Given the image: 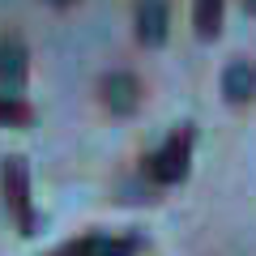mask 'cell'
Listing matches in <instances>:
<instances>
[{
  "label": "cell",
  "instance_id": "obj_1",
  "mask_svg": "<svg viewBox=\"0 0 256 256\" xmlns=\"http://www.w3.org/2000/svg\"><path fill=\"white\" fill-rule=\"evenodd\" d=\"M0 192H4V210H9L18 235H34L38 230V210H34V196H30L26 158H4L0 162Z\"/></svg>",
  "mask_w": 256,
  "mask_h": 256
},
{
  "label": "cell",
  "instance_id": "obj_2",
  "mask_svg": "<svg viewBox=\"0 0 256 256\" xmlns=\"http://www.w3.org/2000/svg\"><path fill=\"white\" fill-rule=\"evenodd\" d=\"M192 146H196V132H192V124H180L171 137H166L162 146H158L154 154L146 158V180L158 184V188H171V184H180L184 175H188V166H192Z\"/></svg>",
  "mask_w": 256,
  "mask_h": 256
},
{
  "label": "cell",
  "instance_id": "obj_3",
  "mask_svg": "<svg viewBox=\"0 0 256 256\" xmlns=\"http://www.w3.org/2000/svg\"><path fill=\"white\" fill-rule=\"evenodd\" d=\"M141 235H82L52 256H137Z\"/></svg>",
  "mask_w": 256,
  "mask_h": 256
},
{
  "label": "cell",
  "instance_id": "obj_4",
  "mask_svg": "<svg viewBox=\"0 0 256 256\" xmlns=\"http://www.w3.org/2000/svg\"><path fill=\"white\" fill-rule=\"evenodd\" d=\"M26 73H30V52L18 34H4L0 38V90L4 94H18L26 86Z\"/></svg>",
  "mask_w": 256,
  "mask_h": 256
},
{
  "label": "cell",
  "instance_id": "obj_5",
  "mask_svg": "<svg viewBox=\"0 0 256 256\" xmlns=\"http://www.w3.org/2000/svg\"><path fill=\"white\" fill-rule=\"evenodd\" d=\"M98 94H102L111 116H132L141 107V82L132 73H107L102 86H98Z\"/></svg>",
  "mask_w": 256,
  "mask_h": 256
},
{
  "label": "cell",
  "instance_id": "obj_6",
  "mask_svg": "<svg viewBox=\"0 0 256 256\" xmlns=\"http://www.w3.org/2000/svg\"><path fill=\"white\" fill-rule=\"evenodd\" d=\"M171 34V4L166 0H137V38L146 47H162Z\"/></svg>",
  "mask_w": 256,
  "mask_h": 256
},
{
  "label": "cell",
  "instance_id": "obj_7",
  "mask_svg": "<svg viewBox=\"0 0 256 256\" xmlns=\"http://www.w3.org/2000/svg\"><path fill=\"white\" fill-rule=\"evenodd\" d=\"M222 94H226V102H235V107L252 102L256 98V68L248 60H230L226 73H222Z\"/></svg>",
  "mask_w": 256,
  "mask_h": 256
},
{
  "label": "cell",
  "instance_id": "obj_8",
  "mask_svg": "<svg viewBox=\"0 0 256 256\" xmlns=\"http://www.w3.org/2000/svg\"><path fill=\"white\" fill-rule=\"evenodd\" d=\"M222 4L226 0H192V26L201 38H218L222 30Z\"/></svg>",
  "mask_w": 256,
  "mask_h": 256
},
{
  "label": "cell",
  "instance_id": "obj_9",
  "mask_svg": "<svg viewBox=\"0 0 256 256\" xmlns=\"http://www.w3.org/2000/svg\"><path fill=\"white\" fill-rule=\"evenodd\" d=\"M34 124V107L22 94H0V128H26Z\"/></svg>",
  "mask_w": 256,
  "mask_h": 256
},
{
  "label": "cell",
  "instance_id": "obj_10",
  "mask_svg": "<svg viewBox=\"0 0 256 256\" xmlns=\"http://www.w3.org/2000/svg\"><path fill=\"white\" fill-rule=\"evenodd\" d=\"M52 9H68V4H77V0H47Z\"/></svg>",
  "mask_w": 256,
  "mask_h": 256
},
{
  "label": "cell",
  "instance_id": "obj_11",
  "mask_svg": "<svg viewBox=\"0 0 256 256\" xmlns=\"http://www.w3.org/2000/svg\"><path fill=\"white\" fill-rule=\"evenodd\" d=\"M244 9H248V13H256V0H244Z\"/></svg>",
  "mask_w": 256,
  "mask_h": 256
}]
</instances>
